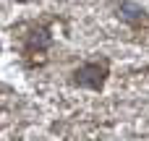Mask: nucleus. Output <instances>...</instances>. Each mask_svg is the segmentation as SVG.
<instances>
[{
    "label": "nucleus",
    "instance_id": "f257e3e1",
    "mask_svg": "<svg viewBox=\"0 0 149 141\" xmlns=\"http://www.w3.org/2000/svg\"><path fill=\"white\" fill-rule=\"evenodd\" d=\"M105 78V68H100V63H89L81 71H76V84L89 86V89H100Z\"/></svg>",
    "mask_w": 149,
    "mask_h": 141
}]
</instances>
